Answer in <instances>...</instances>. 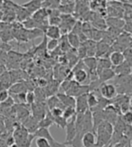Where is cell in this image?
<instances>
[{
	"instance_id": "obj_1",
	"label": "cell",
	"mask_w": 132,
	"mask_h": 147,
	"mask_svg": "<svg viewBox=\"0 0 132 147\" xmlns=\"http://www.w3.org/2000/svg\"><path fill=\"white\" fill-rule=\"evenodd\" d=\"M61 24L58 26L61 32V35H68L71 32L73 27L75 26L76 20L72 14H60Z\"/></svg>"
},
{
	"instance_id": "obj_2",
	"label": "cell",
	"mask_w": 132,
	"mask_h": 147,
	"mask_svg": "<svg viewBox=\"0 0 132 147\" xmlns=\"http://www.w3.org/2000/svg\"><path fill=\"white\" fill-rule=\"evenodd\" d=\"M99 92L102 98L111 100L117 96V88L112 84H102L99 87Z\"/></svg>"
},
{
	"instance_id": "obj_3",
	"label": "cell",
	"mask_w": 132,
	"mask_h": 147,
	"mask_svg": "<svg viewBox=\"0 0 132 147\" xmlns=\"http://www.w3.org/2000/svg\"><path fill=\"white\" fill-rule=\"evenodd\" d=\"M47 106L43 104V102H35L32 105H31V111L32 116L35 119L41 121L45 117L47 114Z\"/></svg>"
},
{
	"instance_id": "obj_4",
	"label": "cell",
	"mask_w": 132,
	"mask_h": 147,
	"mask_svg": "<svg viewBox=\"0 0 132 147\" xmlns=\"http://www.w3.org/2000/svg\"><path fill=\"white\" fill-rule=\"evenodd\" d=\"M75 120H76V117L71 119L70 120H68L67 122V125H66V127H65V129H66V141L64 143L65 144L70 143L73 139L75 138V136H76V128Z\"/></svg>"
},
{
	"instance_id": "obj_5",
	"label": "cell",
	"mask_w": 132,
	"mask_h": 147,
	"mask_svg": "<svg viewBox=\"0 0 132 147\" xmlns=\"http://www.w3.org/2000/svg\"><path fill=\"white\" fill-rule=\"evenodd\" d=\"M86 94L80 95V96L76 98V114H84L87 110H89V107L87 104V100H86Z\"/></svg>"
},
{
	"instance_id": "obj_6",
	"label": "cell",
	"mask_w": 132,
	"mask_h": 147,
	"mask_svg": "<svg viewBox=\"0 0 132 147\" xmlns=\"http://www.w3.org/2000/svg\"><path fill=\"white\" fill-rule=\"evenodd\" d=\"M22 125H23V126L27 129L29 133L32 135H33L35 132L39 129V121L37 119H35L32 115L29 117H27L26 120Z\"/></svg>"
},
{
	"instance_id": "obj_7",
	"label": "cell",
	"mask_w": 132,
	"mask_h": 147,
	"mask_svg": "<svg viewBox=\"0 0 132 147\" xmlns=\"http://www.w3.org/2000/svg\"><path fill=\"white\" fill-rule=\"evenodd\" d=\"M56 96L60 100V102L65 108H68V107L75 108L76 107V98L69 96V95H67L66 93H62V92H58L56 94Z\"/></svg>"
},
{
	"instance_id": "obj_8",
	"label": "cell",
	"mask_w": 132,
	"mask_h": 147,
	"mask_svg": "<svg viewBox=\"0 0 132 147\" xmlns=\"http://www.w3.org/2000/svg\"><path fill=\"white\" fill-rule=\"evenodd\" d=\"M76 1H60L58 11L61 14H71L75 12Z\"/></svg>"
},
{
	"instance_id": "obj_9",
	"label": "cell",
	"mask_w": 132,
	"mask_h": 147,
	"mask_svg": "<svg viewBox=\"0 0 132 147\" xmlns=\"http://www.w3.org/2000/svg\"><path fill=\"white\" fill-rule=\"evenodd\" d=\"M82 147H92L96 144V136L93 132H86L82 136Z\"/></svg>"
},
{
	"instance_id": "obj_10",
	"label": "cell",
	"mask_w": 132,
	"mask_h": 147,
	"mask_svg": "<svg viewBox=\"0 0 132 147\" xmlns=\"http://www.w3.org/2000/svg\"><path fill=\"white\" fill-rule=\"evenodd\" d=\"M44 35H45V37L49 38V40H60V37L62 36L60 27L51 25H49L47 27L45 32H44Z\"/></svg>"
},
{
	"instance_id": "obj_11",
	"label": "cell",
	"mask_w": 132,
	"mask_h": 147,
	"mask_svg": "<svg viewBox=\"0 0 132 147\" xmlns=\"http://www.w3.org/2000/svg\"><path fill=\"white\" fill-rule=\"evenodd\" d=\"M16 19L18 21V23L22 24L27 19L31 18L32 13H29L26 9L24 8V7H22L20 5L17 4L16 6Z\"/></svg>"
},
{
	"instance_id": "obj_12",
	"label": "cell",
	"mask_w": 132,
	"mask_h": 147,
	"mask_svg": "<svg viewBox=\"0 0 132 147\" xmlns=\"http://www.w3.org/2000/svg\"><path fill=\"white\" fill-rule=\"evenodd\" d=\"M105 22H106L107 27L119 29V30L123 29L126 24V22L122 18H115V17H108L107 19H105Z\"/></svg>"
},
{
	"instance_id": "obj_13",
	"label": "cell",
	"mask_w": 132,
	"mask_h": 147,
	"mask_svg": "<svg viewBox=\"0 0 132 147\" xmlns=\"http://www.w3.org/2000/svg\"><path fill=\"white\" fill-rule=\"evenodd\" d=\"M41 3L42 1H41V0H32V1H28L23 5H21V6L24 7V9H26L29 13L32 14L33 13L41 8Z\"/></svg>"
},
{
	"instance_id": "obj_14",
	"label": "cell",
	"mask_w": 132,
	"mask_h": 147,
	"mask_svg": "<svg viewBox=\"0 0 132 147\" xmlns=\"http://www.w3.org/2000/svg\"><path fill=\"white\" fill-rule=\"evenodd\" d=\"M109 60L111 62L112 65L116 67L125 62V58H124L123 53L118 52V51H112L109 57Z\"/></svg>"
},
{
	"instance_id": "obj_15",
	"label": "cell",
	"mask_w": 132,
	"mask_h": 147,
	"mask_svg": "<svg viewBox=\"0 0 132 147\" xmlns=\"http://www.w3.org/2000/svg\"><path fill=\"white\" fill-rule=\"evenodd\" d=\"M115 73L112 68H109V69H104L101 71L98 74V80L100 81L101 84H104L108 81L112 80V78L115 77Z\"/></svg>"
},
{
	"instance_id": "obj_16",
	"label": "cell",
	"mask_w": 132,
	"mask_h": 147,
	"mask_svg": "<svg viewBox=\"0 0 132 147\" xmlns=\"http://www.w3.org/2000/svg\"><path fill=\"white\" fill-rule=\"evenodd\" d=\"M86 49V57H93L96 54V46L97 42L92 40H87L84 43H82Z\"/></svg>"
},
{
	"instance_id": "obj_17",
	"label": "cell",
	"mask_w": 132,
	"mask_h": 147,
	"mask_svg": "<svg viewBox=\"0 0 132 147\" xmlns=\"http://www.w3.org/2000/svg\"><path fill=\"white\" fill-rule=\"evenodd\" d=\"M9 94H19L22 92H27L28 89H27V86L25 84V83L23 82H20V83H16V84H14L10 86V88L8 89Z\"/></svg>"
},
{
	"instance_id": "obj_18",
	"label": "cell",
	"mask_w": 132,
	"mask_h": 147,
	"mask_svg": "<svg viewBox=\"0 0 132 147\" xmlns=\"http://www.w3.org/2000/svg\"><path fill=\"white\" fill-rule=\"evenodd\" d=\"M34 137H42V138H45L49 142L50 144H52L56 140L53 138V136H51V134L49 133V131L48 128H39L37 131L35 132L33 134Z\"/></svg>"
},
{
	"instance_id": "obj_19",
	"label": "cell",
	"mask_w": 132,
	"mask_h": 147,
	"mask_svg": "<svg viewBox=\"0 0 132 147\" xmlns=\"http://www.w3.org/2000/svg\"><path fill=\"white\" fill-rule=\"evenodd\" d=\"M86 100H87V104L89 107V110H93L95 109L98 105V95L94 93L93 92H88L86 95Z\"/></svg>"
},
{
	"instance_id": "obj_20",
	"label": "cell",
	"mask_w": 132,
	"mask_h": 147,
	"mask_svg": "<svg viewBox=\"0 0 132 147\" xmlns=\"http://www.w3.org/2000/svg\"><path fill=\"white\" fill-rule=\"evenodd\" d=\"M11 86V79L9 76V73H4L0 76V91L2 90H6L8 91V89Z\"/></svg>"
},
{
	"instance_id": "obj_21",
	"label": "cell",
	"mask_w": 132,
	"mask_h": 147,
	"mask_svg": "<svg viewBox=\"0 0 132 147\" xmlns=\"http://www.w3.org/2000/svg\"><path fill=\"white\" fill-rule=\"evenodd\" d=\"M47 107L48 109L50 110L52 109H55V108H60V109H65V107L63 106V104L60 102V100H58V98L56 96V95H52V96H50L48 100H47Z\"/></svg>"
},
{
	"instance_id": "obj_22",
	"label": "cell",
	"mask_w": 132,
	"mask_h": 147,
	"mask_svg": "<svg viewBox=\"0 0 132 147\" xmlns=\"http://www.w3.org/2000/svg\"><path fill=\"white\" fill-rule=\"evenodd\" d=\"M112 65L111 62H110L109 58H97V68H96L97 76L101 71L104 69L112 68Z\"/></svg>"
},
{
	"instance_id": "obj_23",
	"label": "cell",
	"mask_w": 132,
	"mask_h": 147,
	"mask_svg": "<svg viewBox=\"0 0 132 147\" xmlns=\"http://www.w3.org/2000/svg\"><path fill=\"white\" fill-rule=\"evenodd\" d=\"M67 38H68V41L69 43L71 49H77L80 47V45H81V42H80V40L76 34L73 33V32H69L67 35Z\"/></svg>"
},
{
	"instance_id": "obj_24",
	"label": "cell",
	"mask_w": 132,
	"mask_h": 147,
	"mask_svg": "<svg viewBox=\"0 0 132 147\" xmlns=\"http://www.w3.org/2000/svg\"><path fill=\"white\" fill-rule=\"evenodd\" d=\"M115 75H123V76H127L130 73V65L127 63L124 62L122 63L119 67H116L113 69Z\"/></svg>"
},
{
	"instance_id": "obj_25",
	"label": "cell",
	"mask_w": 132,
	"mask_h": 147,
	"mask_svg": "<svg viewBox=\"0 0 132 147\" xmlns=\"http://www.w3.org/2000/svg\"><path fill=\"white\" fill-rule=\"evenodd\" d=\"M58 48L62 51V52H68L72 49L68 41L67 35H62L60 39L58 40Z\"/></svg>"
},
{
	"instance_id": "obj_26",
	"label": "cell",
	"mask_w": 132,
	"mask_h": 147,
	"mask_svg": "<svg viewBox=\"0 0 132 147\" xmlns=\"http://www.w3.org/2000/svg\"><path fill=\"white\" fill-rule=\"evenodd\" d=\"M14 39L13 32H12V28L7 29V30L0 31V40H1L4 43H7L8 41L12 40Z\"/></svg>"
},
{
	"instance_id": "obj_27",
	"label": "cell",
	"mask_w": 132,
	"mask_h": 147,
	"mask_svg": "<svg viewBox=\"0 0 132 147\" xmlns=\"http://www.w3.org/2000/svg\"><path fill=\"white\" fill-rule=\"evenodd\" d=\"M76 115V109L75 108H70V107H68V108H65L64 110H63V117L64 119L68 121L70 120L73 117H75Z\"/></svg>"
},
{
	"instance_id": "obj_28",
	"label": "cell",
	"mask_w": 132,
	"mask_h": 147,
	"mask_svg": "<svg viewBox=\"0 0 132 147\" xmlns=\"http://www.w3.org/2000/svg\"><path fill=\"white\" fill-rule=\"evenodd\" d=\"M120 119L124 124L127 125V126H132V111L129 110V111L122 114Z\"/></svg>"
},
{
	"instance_id": "obj_29",
	"label": "cell",
	"mask_w": 132,
	"mask_h": 147,
	"mask_svg": "<svg viewBox=\"0 0 132 147\" xmlns=\"http://www.w3.org/2000/svg\"><path fill=\"white\" fill-rule=\"evenodd\" d=\"M35 144H36V147H51L49 142L47 139L42 138V137H36Z\"/></svg>"
},
{
	"instance_id": "obj_30",
	"label": "cell",
	"mask_w": 132,
	"mask_h": 147,
	"mask_svg": "<svg viewBox=\"0 0 132 147\" xmlns=\"http://www.w3.org/2000/svg\"><path fill=\"white\" fill-rule=\"evenodd\" d=\"M34 136L30 134V136H29L26 139H24V141H22L18 144H16L19 147H31V144L32 143V140L34 139Z\"/></svg>"
},
{
	"instance_id": "obj_31",
	"label": "cell",
	"mask_w": 132,
	"mask_h": 147,
	"mask_svg": "<svg viewBox=\"0 0 132 147\" xmlns=\"http://www.w3.org/2000/svg\"><path fill=\"white\" fill-rule=\"evenodd\" d=\"M123 56L125 58V62H127L130 67L132 65V48H129L123 51Z\"/></svg>"
},
{
	"instance_id": "obj_32",
	"label": "cell",
	"mask_w": 132,
	"mask_h": 147,
	"mask_svg": "<svg viewBox=\"0 0 132 147\" xmlns=\"http://www.w3.org/2000/svg\"><path fill=\"white\" fill-rule=\"evenodd\" d=\"M58 48V40H49L46 43V49L49 51H54Z\"/></svg>"
},
{
	"instance_id": "obj_33",
	"label": "cell",
	"mask_w": 132,
	"mask_h": 147,
	"mask_svg": "<svg viewBox=\"0 0 132 147\" xmlns=\"http://www.w3.org/2000/svg\"><path fill=\"white\" fill-rule=\"evenodd\" d=\"M35 94L32 91H28L26 92V104L28 105H32L33 103H35Z\"/></svg>"
},
{
	"instance_id": "obj_34",
	"label": "cell",
	"mask_w": 132,
	"mask_h": 147,
	"mask_svg": "<svg viewBox=\"0 0 132 147\" xmlns=\"http://www.w3.org/2000/svg\"><path fill=\"white\" fill-rule=\"evenodd\" d=\"M54 119V117H53ZM67 120H66L63 117H56L54 119V124L57 125L58 127H60L62 129H65L66 127V125H67Z\"/></svg>"
},
{
	"instance_id": "obj_35",
	"label": "cell",
	"mask_w": 132,
	"mask_h": 147,
	"mask_svg": "<svg viewBox=\"0 0 132 147\" xmlns=\"http://www.w3.org/2000/svg\"><path fill=\"white\" fill-rule=\"evenodd\" d=\"M49 25L51 26H60L61 24V19L60 16H52V17H49Z\"/></svg>"
},
{
	"instance_id": "obj_36",
	"label": "cell",
	"mask_w": 132,
	"mask_h": 147,
	"mask_svg": "<svg viewBox=\"0 0 132 147\" xmlns=\"http://www.w3.org/2000/svg\"><path fill=\"white\" fill-rule=\"evenodd\" d=\"M63 109H60V108H55V109H52L49 110V113L51 114L54 119L56 117H60L63 116Z\"/></svg>"
},
{
	"instance_id": "obj_37",
	"label": "cell",
	"mask_w": 132,
	"mask_h": 147,
	"mask_svg": "<svg viewBox=\"0 0 132 147\" xmlns=\"http://www.w3.org/2000/svg\"><path fill=\"white\" fill-rule=\"evenodd\" d=\"M10 96L9 92L6 90H2L0 91V103H3L4 101H5L8 97Z\"/></svg>"
},
{
	"instance_id": "obj_38",
	"label": "cell",
	"mask_w": 132,
	"mask_h": 147,
	"mask_svg": "<svg viewBox=\"0 0 132 147\" xmlns=\"http://www.w3.org/2000/svg\"><path fill=\"white\" fill-rule=\"evenodd\" d=\"M2 20H3V11L2 8H0V23H2Z\"/></svg>"
},
{
	"instance_id": "obj_39",
	"label": "cell",
	"mask_w": 132,
	"mask_h": 147,
	"mask_svg": "<svg viewBox=\"0 0 132 147\" xmlns=\"http://www.w3.org/2000/svg\"><path fill=\"white\" fill-rule=\"evenodd\" d=\"M129 108H131L132 109V96L129 98Z\"/></svg>"
},
{
	"instance_id": "obj_40",
	"label": "cell",
	"mask_w": 132,
	"mask_h": 147,
	"mask_svg": "<svg viewBox=\"0 0 132 147\" xmlns=\"http://www.w3.org/2000/svg\"><path fill=\"white\" fill-rule=\"evenodd\" d=\"M129 147H132V136L129 138Z\"/></svg>"
},
{
	"instance_id": "obj_41",
	"label": "cell",
	"mask_w": 132,
	"mask_h": 147,
	"mask_svg": "<svg viewBox=\"0 0 132 147\" xmlns=\"http://www.w3.org/2000/svg\"><path fill=\"white\" fill-rule=\"evenodd\" d=\"M9 147H19L16 144H14L13 145H11V146H9Z\"/></svg>"
},
{
	"instance_id": "obj_42",
	"label": "cell",
	"mask_w": 132,
	"mask_h": 147,
	"mask_svg": "<svg viewBox=\"0 0 132 147\" xmlns=\"http://www.w3.org/2000/svg\"><path fill=\"white\" fill-rule=\"evenodd\" d=\"M125 147H129V144H128V145H126V146H125Z\"/></svg>"
}]
</instances>
